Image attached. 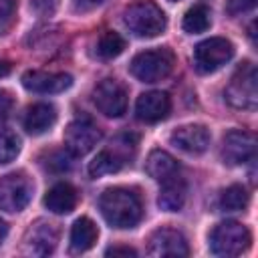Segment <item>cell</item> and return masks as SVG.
Masks as SVG:
<instances>
[{
  "instance_id": "obj_34",
  "label": "cell",
  "mask_w": 258,
  "mask_h": 258,
  "mask_svg": "<svg viewBox=\"0 0 258 258\" xmlns=\"http://www.w3.org/2000/svg\"><path fill=\"white\" fill-rule=\"evenodd\" d=\"M8 73H10V64L4 62V60H0V77H4V75H8Z\"/></svg>"
},
{
  "instance_id": "obj_14",
  "label": "cell",
  "mask_w": 258,
  "mask_h": 258,
  "mask_svg": "<svg viewBox=\"0 0 258 258\" xmlns=\"http://www.w3.org/2000/svg\"><path fill=\"white\" fill-rule=\"evenodd\" d=\"M73 85L69 73H48V71H26L22 75V87L32 93H62Z\"/></svg>"
},
{
  "instance_id": "obj_10",
  "label": "cell",
  "mask_w": 258,
  "mask_h": 258,
  "mask_svg": "<svg viewBox=\"0 0 258 258\" xmlns=\"http://www.w3.org/2000/svg\"><path fill=\"white\" fill-rule=\"evenodd\" d=\"M101 141V131L87 119H77L64 129V149L71 155H87Z\"/></svg>"
},
{
  "instance_id": "obj_22",
  "label": "cell",
  "mask_w": 258,
  "mask_h": 258,
  "mask_svg": "<svg viewBox=\"0 0 258 258\" xmlns=\"http://www.w3.org/2000/svg\"><path fill=\"white\" fill-rule=\"evenodd\" d=\"M210 16H212V12H210L208 6L196 4V6H191V8L185 12L181 26H183V30H185L187 34L206 32V30L210 28V24H212V18H210Z\"/></svg>"
},
{
  "instance_id": "obj_19",
  "label": "cell",
  "mask_w": 258,
  "mask_h": 258,
  "mask_svg": "<svg viewBox=\"0 0 258 258\" xmlns=\"http://www.w3.org/2000/svg\"><path fill=\"white\" fill-rule=\"evenodd\" d=\"M187 198V183L181 175H175L161 183V191L157 198V204L165 212H179Z\"/></svg>"
},
{
  "instance_id": "obj_25",
  "label": "cell",
  "mask_w": 258,
  "mask_h": 258,
  "mask_svg": "<svg viewBox=\"0 0 258 258\" xmlns=\"http://www.w3.org/2000/svg\"><path fill=\"white\" fill-rule=\"evenodd\" d=\"M20 153V137L12 131H0V165H6L16 159Z\"/></svg>"
},
{
  "instance_id": "obj_18",
  "label": "cell",
  "mask_w": 258,
  "mask_h": 258,
  "mask_svg": "<svg viewBox=\"0 0 258 258\" xmlns=\"http://www.w3.org/2000/svg\"><path fill=\"white\" fill-rule=\"evenodd\" d=\"M145 171L149 177H153L155 181L163 183L175 175H179V163L175 161L173 155H169L167 151L163 149H153L149 155H147V161H145Z\"/></svg>"
},
{
  "instance_id": "obj_4",
  "label": "cell",
  "mask_w": 258,
  "mask_h": 258,
  "mask_svg": "<svg viewBox=\"0 0 258 258\" xmlns=\"http://www.w3.org/2000/svg\"><path fill=\"white\" fill-rule=\"evenodd\" d=\"M250 242V230L234 220L220 222L210 232V250L216 256H238L248 250Z\"/></svg>"
},
{
  "instance_id": "obj_12",
  "label": "cell",
  "mask_w": 258,
  "mask_h": 258,
  "mask_svg": "<svg viewBox=\"0 0 258 258\" xmlns=\"http://www.w3.org/2000/svg\"><path fill=\"white\" fill-rule=\"evenodd\" d=\"M169 141H171L173 147H177V149H181V151H185L189 155H200L210 147L212 135H210L206 125L189 123V125L177 127L169 135Z\"/></svg>"
},
{
  "instance_id": "obj_29",
  "label": "cell",
  "mask_w": 258,
  "mask_h": 258,
  "mask_svg": "<svg viewBox=\"0 0 258 258\" xmlns=\"http://www.w3.org/2000/svg\"><path fill=\"white\" fill-rule=\"evenodd\" d=\"M12 107H14V97H12V93L6 91V89H0V121L10 115Z\"/></svg>"
},
{
  "instance_id": "obj_11",
  "label": "cell",
  "mask_w": 258,
  "mask_h": 258,
  "mask_svg": "<svg viewBox=\"0 0 258 258\" xmlns=\"http://www.w3.org/2000/svg\"><path fill=\"white\" fill-rule=\"evenodd\" d=\"M58 242V230L46 220H36L24 234V250L34 256H48Z\"/></svg>"
},
{
  "instance_id": "obj_26",
  "label": "cell",
  "mask_w": 258,
  "mask_h": 258,
  "mask_svg": "<svg viewBox=\"0 0 258 258\" xmlns=\"http://www.w3.org/2000/svg\"><path fill=\"white\" fill-rule=\"evenodd\" d=\"M73 165V157L67 149H58V151H50L48 155V161H46V167L50 171H69Z\"/></svg>"
},
{
  "instance_id": "obj_16",
  "label": "cell",
  "mask_w": 258,
  "mask_h": 258,
  "mask_svg": "<svg viewBox=\"0 0 258 258\" xmlns=\"http://www.w3.org/2000/svg\"><path fill=\"white\" fill-rule=\"evenodd\" d=\"M56 123V109L50 103H34L26 109L22 125L30 135H42Z\"/></svg>"
},
{
  "instance_id": "obj_32",
  "label": "cell",
  "mask_w": 258,
  "mask_h": 258,
  "mask_svg": "<svg viewBox=\"0 0 258 258\" xmlns=\"http://www.w3.org/2000/svg\"><path fill=\"white\" fill-rule=\"evenodd\" d=\"M105 254L107 256H137V252L129 246H113V248H107Z\"/></svg>"
},
{
  "instance_id": "obj_8",
  "label": "cell",
  "mask_w": 258,
  "mask_h": 258,
  "mask_svg": "<svg viewBox=\"0 0 258 258\" xmlns=\"http://www.w3.org/2000/svg\"><path fill=\"white\" fill-rule=\"evenodd\" d=\"M222 161L226 165H244L254 159L256 155V137L250 131L234 129L228 131L222 139V149H220Z\"/></svg>"
},
{
  "instance_id": "obj_28",
  "label": "cell",
  "mask_w": 258,
  "mask_h": 258,
  "mask_svg": "<svg viewBox=\"0 0 258 258\" xmlns=\"http://www.w3.org/2000/svg\"><path fill=\"white\" fill-rule=\"evenodd\" d=\"M56 6H58V0H30V8H32L36 14H40V16H50V14H54Z\"/></svg>"
},
{
  "instance_id": "obj_35",
  "label": "cell",
  "mask_w": 258,
  "mask_h": 258,
  "mask_svg": "<svg viewBox=\"0 0 258 258\" xmlns=\"http://www.w3.org/2000/svg\"><path fill=\"white\" fill-rule=\"evenodd\" d=\"M169 2H177V0H169Z\"/></svg>"
},
{
  "instance_id": "obj_23",
  "label": "cell",
  "mask_w": 258,
  "mask_h": 258,
  "mask_svg": "<svg viewBox=\"0 0 258 258\" xmlns=\"http://www.w3.org/2000/svg\"><path fill=\"white\" fill-rule=\"evenodd\" d=\"M248 202H250V194L246 191V187L240 183H234L220 194L218 206L224 212H242L248 206Z\"/></svg>"
},
{
  "instance_id": "obj_24",
  "label": "cell",
  "mask_w": 258,
  "mask_h": 258,
  "mask_svg": "<svg viewBox=\"0 0 258 258\" xmlns=\"http://www.w3.org/2000/svg\"><path fill=\"white\" fill-rule=\"evenodd\" d=\"M125 46H127V42L119 32L107 30L101 34V38L97 42V54L101 58H115L125 50Z\"/></svg>"
},
{
  "instance_id": "obj_30",
  "label": "cell",
  "mask_w": 258,
  "mask_h": 258,
  "mask_svg": "<svg viewBox=\"0 0 258 258\" xmlns=\"http://www.w3.org/2000/svg\"><path fill=\"white\" fill-rule=\"evenodd\" d=\"M16 4H18V0H0V22H6L12 18Z\"/></svg>"
},
{
  "instance_id": "obj_6",
  "label": "cell",
  "mask_w": 258,
  "mask_h": 258,
  "mask_svg": "<svg viewBox=\"0 0 258 258\" xmlns=\"http://www.w3.org/2000/svg\"><path fill=\"white\" fill-rule=\"evenodd\" d=\"M34 183L24 171H12L0 177V210L4 212H22L32 200Z\"/></svg>"
},
{
  "instance_id": "obj_7",
  "label": "cell",
  "mask_w": 258,
  "mask_h": 258,
  "mask_svg": "<svg viewBox=\"0 0 258 258\" xmlns=\"http://www.w3.org/2000/svg\"><path fill=\"white\" fill-rule=\"evenodd\" d=\"M234 56V44L224 36H210L194 48V67L198 73H214Z\"/></svg>"
},
{
  "instance_id": "obj_21",
  "label": "cell",
  "mask_w": 258,
  "mask_h": 258,
  "mask_svg": "<svg viewBox=\"0 0 258 258\" xmlns=\"http://www.w3.org/2000/svg\"><path fill=\"white\" fill-rule=\"evenodd\" d=\"M125 155L119 153L117 149H103L95 155V159L89 163V175L93 179L97 177H103V175H109V173H115L119 171L123 165H125Z\"/></svg>"
},
{
  "instance_id": "obj_31",
  "label": "cell",
  "mask_w": 258,
  "mask_h": 258,
  "mask_svg": "<svg viewBox=\"0 0 258 258\" xmlns=\"http://www.w3.org/2000/svg\"><path fill=\"white\" fill-rule=\"evenodd\" d=\"M105 0H73V8L75 12H91L97 6H101Z\"/></svg>"
},
{
  "instance_id": "obj_15",
  "label": "cell",
  "mask_w": 258,
  "mask_h": 258,
  "mask_svg": "<svg viewBox=\"0 0 258 258\" xmlns=\"http://www.w3.org/2000/svg\"><path fill=\"white\" fill-rule=\"evenodd\" d=\"M171 111V101L163 91H147L137 97L135 101V115L139 121L157 123L165 119Z\"/></svg>"
},
{
  "instance_id": "obj_20",
  "label": "cell",
  "mask_w": 258,
  "mask_h": 258,
  "mask_svg": "<svg viewBox=\"0 0 258 258\" xmlns=\"http://www.w3.org/2000/svg\"><path fill=\"white\" fill-rule=\"evenodd\" d=\"M97 238H99L97 224L91 218L83 216V218L75 220V224L71 228V250L79 252V254L87 252V250H91L95 246Z\"/></svg>"
},
{
  "instance_id": "obj_27",
  "label": "cell",
  "mask_w": 258,
  "mask_h": 258,
  "mask_svg": "<svg viewBox=\"0 0 258 258\" xmlns=\"http://www.w3.org/2000/svg\"><path fill=\"white\" fill-rule=\"evenodd\" d=\"M256 4H258V0H228L226 2V12L230 16H240L244 12L254 10Z\"/></svg>"
},
{
  "instance_id": "obj_2",
  "label": "cell",
  "mask_w": 258,
  "mask_h": 258,
  "mask_svg": "<svg viewBox=\"0 0 258 258\" xmlns=\"http://www.w3.org/2000/svg\"><path fill=\"white\" fill-rule=\"evenodd\" d=\"M123 22L139 38H153L161 34L167 26V18L163 10L153 0H139L125 8Z\"/></svg>"
},
{
  "instance_id": "obj_3",
  "label": "cell",
  "mask_w": 258,
  "mask_h": 258,
  "mask_svg": "<svg viewBox=\"0 0 258 258\" xmlns=\"http://www.w3.org/2000/svg\"><path fill=\"white\" fill-rule=\"evenodd\" d=\"M224 95H226V101L236 109H256V105H258V73L250 60H244L236 69Z\"/></svg>"
},
{
  "instance_id": "obj_17",
  "label": "cell",
  "mask_w": 258,
  "mask_h": 258,
  "mask_svg": "<svg viewBox=\"0 0 258 258\" xmlns=\"http://www.w3.org/2000/svg\"><path fill=\"white\" fill-rule=\"evenodd\" d=\"M77 202H79L77 189H75L71 183H67V181L54 183V185L44 194V200H42L44 208H46L48 212H52V214H69V212L75 210Z\"/></svg>"
},
{
  "instance_id": "obj_1",
  "label": "cell",
  "mask_w": 258,
  "mask_h": 258,
  "mask_svg": "<svg viewBox=\"0 0 258 258\" xmlns=\"http://www.w3.org/2000/svg\"><path fill=\"white\" fill-rule=\"evenodd\" d=\"M99 210L111 228H135L143 218L141 198L127 187H109L99 198Z\"/></svg>"
},
{
  "instance_id": "obj_5",
  "label": "cell",
  "mask_w": 258,
  "mask_h": 258,
  "mask_svg": "<svg viewBox=\"0 0 258 258\" xmlns=\"http://www.w3.org/2000/svg\"><path fill=\"white\" fill-rule=\"evenodd\" d=\"M173 64H175V56L169 48H155L135 54L129 64V71L141 83H157L169 77Z\"/></svg>"
},
{
  "instance_id": "obj_9",
  "label": "cell",
  "mask_w": 258,
  "mask_h": 258,
  "mask_svg": "<svg viewBox=\"0 0 258 258\" xmlns=\"http://www.w3.org/2000/svg\"><path fill=\"white\" fill-rule=\"evenodd\" d=\"M93 103L105 117H121L127 111V89L117 79H103L93 89Z\"/></svg>"
},
{
  "instance_id": "obj_33",
  "label": "cell",
  "mask_w": 258,
  "mask_h": 258,
  "mask_svg": "<svg viewBox=\"0 0 258 258\" xmlns=\"http://www.w3.org/2000/svg\"><path fill=\"white\" fill-rule=\"evenodd\" d=\"M6 234H8V224L0 218V244L4 242V238H6Z\"/></svg>"
},
{
  "instance_id": "obj_13",
  "label": "cell",
  "mask_w": 258,
  "mask_h": 258,
  "mask_svg": "<svg viewBox=\"0 0 258 258\" xmlns=\"http://www.w3.org/2000/svg\"><path fill=\"white\" fill-rule=\"evenodd\" d=\"M147 252L151 256H177L179 258V256L189 254V246L181 232L173 228H159L151 234Z\"/></svg>"
}]
</instances>
